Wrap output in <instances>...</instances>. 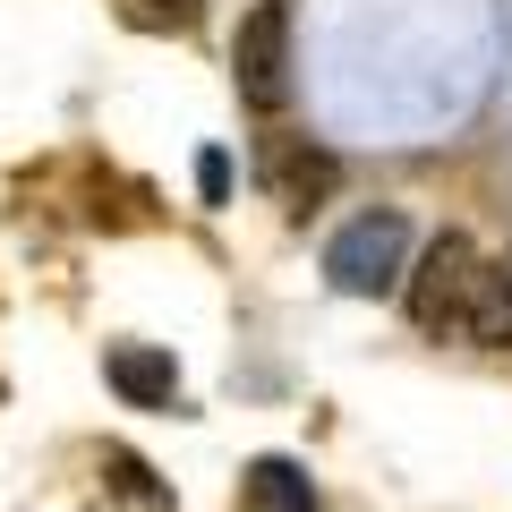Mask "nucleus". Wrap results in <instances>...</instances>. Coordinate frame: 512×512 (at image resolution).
Here are the masks:
<instances>
[{
  "mask_svg": "<svg viewBox=\"0 0 512 512\" xmlns=\"http://www.w3.org/2000/svg\"><path fill=\"white\" fill-rule=\"evenodd\" d=\"M402 274H410V222H402V205L350 214L342 231L325 239V282L342 299H384V291H402Z\"/></svg>",
  "mask_w": 512,
  "mask_h": 512,
  "instance_id": "1",
  "label": "nucleus"
},
{
  "mask_svg": "<svg viewBox=\"0 0 512 512\" xmlns=\"http://www.w3.org/2000/svg\"><path fill=\"white\" fill-rule=\"evenodd\" d=\"M478 239L470 231H436L419 248V265L402 274V308H410V325L419 333H453L461 325V308H470V282H478Z\"/></svg>",
  "mask_w": 512,
  "mask_h": 512,
  "instance_id": "2",
  "label": "nucleus"
},
{
  "mask_svg": "<svg viewBox=\"0 0 512 512\" xmlns=\"http://www.w3.org/2000/svg\"><path fill=\"white\" fill-rule=\"evenodd\" d=\"M231 86L248 111L291 103V0H256L231 35Z\"/></svg>",
  "mask_w": 512,
  "mask_h": 512,
  "instance_id": "3",
  "label": "nucleus"
},
{
  "mask_svg": "<svg viewBox=\"0 0 512 512\" xmlns=\"http://www.w3.org/2000/svg\"><path fill=\"white\" fill-rule=\"evenodd\" d=\"M256 180L274 188V205L316 214V205L342 188V163H333L325 146H308V137H265V146H256Z\"/></svg>",
  "mask_w": 512,
  "mask_h": 512,
  "instance_id": "4",
  "label": "nucleus"
},
{
  "mask_svg": "<svg viewBox=\"0 0 512 512\" xmlns=\"http://www.w3.org/2000/svg\"><path fill=\"white\" fill-rule=\"evenodd\" d=\"M103 376H111V393H120L128 410H171L180 402V359L154 350V342H111Z\"/></svg>",
  "mask_w": 512,
  "mask_h": 512,
  "instance_id": "5",
  "label": "nucleus"
},
{
  "mask_svg": "<svg viewBox=\"0 0 512 512\" xmlns=\"http://www.w3.org/2000/svg\"><path fill=\"white\" fill-rule=\"evenodd\" d=\"M453 342L512 350V265H478V282H470V308H461Z\"/></svg>",
  "mask_w": 512,
  "mask_h": 512,
  "instance_id": "6",
  "label": "nucleus"
},
{
  "mask_svg": "<svg viewBox=\"0 0 512 512\" xmlns=\"http://www.w3.org/2000/svg\"><path fill=\"white\" fill-rule=\"evenodd\" d=\"M239 512H316V478L299 470V461L265 453V461H248V478H239Z\"/></svg>",
  "mask_w": 512,
  "mask_h": 512,
  "instance_id": "7",
  "label": "nucleus"
},
{
  "mask_svg": "<svg viewBox=\"0 0 512 512\" xmlns=\"http://www.w3.org/2000/svg\"><path fill=\"white\" fill-rule=\"evenodd\" d=\"M111 18H120L128 35H197L205 0H111Z\"/></svg>",
  "mask_w": 512,
  "mask_h": 512,
  "instance_id": "8",
  "label": "nucleus"
},
{
  "mask_svg": "<svg viewBox=\"0 0 512 512\" xmlns=\"http://www.w3.org/2000/svg\"><path fill=\"white\" fill-rule=\"evenodd\" d=\"M197 197L205 205H231V154H222V146L197 154Z\"/></svg>",
  "mask_w": 512,
  "mask_h": 512,
  "instance_id": "9",
  "label": "nucleus"
}]
</instances>
